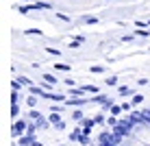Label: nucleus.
I'll return each instance as SVG.
<instances>
[{
  "label": "nucleus",
  "mask_w": 150,
  "mask_h": 146,
  "mask_svg": "<svg viewBox=\"0 0 150 146\" xmlns=\"http://www.w3.org/2000/svg\"><path fill=\"white\" fill-rule=\"evenodd\" d=\"M54 68H57V70H61V72H70L72 70L68 63H54Z\"/></svg>",
  "instance_id": "3"
},
{
  "label": "nucleus",
  "mask_w": 150,
  "mask_h": 146,
  "mask_svg": "<svg viewBox=\"0 0 150 146\" xmlns=\"http://www.w3.org/2000/svg\"><path fill=\"white\" fill-rule=\"evenodd\" d=\"M18 81H20V83H22V85H30V81L26 79V76H20V79H18Z\"/></svg>",
  "instance_id": "12"
},
{
  "label": "nucleus",
  "mask_w": 150,
  "mask_h": 146,
  "mask_svg": "<svg viewBox=\"0 0 150 146\" xmlns=\"http://www.w3.org/2000/svg\"><path fill=\"white\" fill-rule=\"evenodd\" d=\"M57 18L63 20V22H70V15H63V13H57Z\"/></svg>",
  "instance_id": "11"
},
{
  "label": "nucleus",
  "mask_w": 150,
  "mask_h": 146,
  "mask_svg": "<svg viewBox=\"0 0 150 146\" xmlns=\"http://www.w3.org/2000/svg\"><path fill=\"white\" fill-rule=\"evenodd\" d=\"M111 111H113V113H120V111H124V109L117 107V105H111Z\"/></svg>",
  "instance_id": "14"
},
{
  "label": "nucleus",
  "mask_w": 150,
  "mask_h": 146,
  "mask_svg": "<svg viewBox=\"0 0 150 146\" xmlns=\"http://www.w3.org/2000/svg\"><path fill=\"white\" fill-rule=\"evenodd\" d=\"M87 100H83V98H72V100L68 103V105H74V107H81V105H85Z\"/></svg>",
  "instance_id": "2"
},
{
  "label": "nucleus",
  "mask_w": 150,
  "mask_h": 146,
  "mask_svg": "<svg viewBox=\"0 0 150 146\" xmlns=\"http://www.w3.org/2000/svg\"><path fill=\"white\" fill-rule=\"evenodd\" d=\"M142 100H144V96H142V94H135V96H133V105H139Z\"/></svg>",
  "instance_id": "6"
},
{
  "label": "nucleus",
  "mask_w": 150,
  "mask_h": 146,
  "mask_svg": "<svg viewBox=\"0 0 150 146\" xmlns=\"http://www.w3.org/2000/svg\"><path fill=\"white\" fill-rule=\"evenodd\" d=\"M89 70H91V72H96V74H98V72H102L105 68H100V66H94V68H89Z\"/></svg>",
  "instance_id": "16"
},
{
  "label": "nucleus",
  "mask_w": 150,
  "mask_h": 146,
  "mask_svg": "<svg viewBox=\"0 0 150 146\" xmlns=\"http://www.w3.org/2000/svg\"><path fill=\"white\" fill-rule=\"evenodd\" d=\"M26 35H41V31L39 28H28V31H24Z\"/></svg>",
  "instance_id": "8"
},
{
  "label": "nucleus",
  "mask_w": 150,
  "mask_h": 146,
  "mask_svg": "<svg viewBox=\"0 0 150 146\" xmlns=\"http://www.w3.org/2000/svg\"><path fill=\"white\" fill-rule=\"evenodd\" d=\"M83 90H85V92H91V94H94V92H96V87H94V85H85V87H83Z\"/></svg>",
  "instance_id": "17"
},
{
  "label": "nucleus",
  "mask_w": 150,
  "mask_h": 146,
  "mask_svg": "<svg viewBox=\"0 0 150 146\" xmlns=\"http://www.w3.org/2000/svg\"><path fill=\"white\" fill-rule=\"evenodd\" d=\"M83 22H87V24H94V22H98V18H85Z\"/></svg>",
  "instance_id": "15"
},
{
  "label": "nucleus",
  "mask_w": 150,
  "mask_h": 146,
  "mask_svg": "<svg viewBox=\"0 0 150 146\" xmlns=\"http://www.w3.org/2000/svg\"><path fill=\"white\" fill-rule=\"evenodd\" d=\"M115 83H117L115 76H109V79H107V85H115Z\"/></svg>",
  "instance_id": "13"
},
{
  "label": "nucleus",
  "mask_w": 150,
  "mask_h": 146,
  "mask_svg": "<svg viewBox=\"0 0 150 146\" xmlns=\"http://www.w3.org/2000/svg\"><path fill=\"white\" fill-rule=\"evenodd\" d=\"M72 118H74V120H81V118H83V113H81V111H74V116H72Z\"/></svg>",
  "instance_id": "18"
},
{
  "label": "nucleus",
  "mask_w": 150,
  "mask_h": 146,
  "mask_svg": "<svg viewBox=\"0 0 150 146\" xmlns=\"http://www.w3.org/2000/svg\"><path fill=\"white\" fill-rule=\"evenodd\" d=\"M44 81H46V83H52V85L59 83V81H57V76H52V74H44Z\"/></svg>",
  "instance_id": "4"
},
{
  "label": "nucleus",
  "mask_w": 150,
  "mask_h": 146,
  "mask_svg": "<svg viewBox=\"0 0 150 146\" xmlns=\"http://www.w3.org/2000/svg\"><path fill=\"white\" fill-rule=\"evenodd\" d=\"M30 146H41V144H39V142H33V144H30Z\"/></svg>",
  "instance_id": "19"
},
{
  "label": "nucleus",
  "mask_w": 150,
  "mask_h": 146,
  "mask_svg": "<svg viewBox=\"0 0 150 146\" xmlns=\"http://www.w3.org/2000/svg\"><path fill=\"white\" fill-rule=\"evenodd\" d=\"M46 53H48V55H57V57H59V55H61V50H54V48H46Z\"/></svg>",
  "instance_id": "10"
},
{
  "label": "nucleus",
  "mask_w": 150,
  "mask_h": 146,
  "mask_svg": "<svg viewBox=\"0 0 150 146\" xmlns=\"http://www.w3.org/2000/svg\"><path fill=\"white\" fill-rule=\"evenodd\" d=\"M120 94L126 96V94H133V90H131V87H120Z\"/></svg>",
  "instance_id": "9"
},
{
  "label": "nucleus",
  "mask_w": 150,
  "mask_h": 146,
  "mask_svg": "<svg viewBox=\"0 0 150 146\" xmlns=\"http://www.w3.org/2000/svg\"><path fill=\"white\" fill-rule=\"evenodd\" d=\"M26 105H28V107H35V105H37V98H35V94H33V96H30L28 100H26Z\"/></svg>",
  "instance_id": "7"
},
{
  "label": "nucleus",
  "mask_w": 150,
  "mask_h": 146,
  "mask_svg": "<svg viewBox=\"0 0 150 146\" xmlns=\"http://www.w3.org/2000/svg\"><path fill=\"white\" fill-rule=\"evenodd\" d=\"M148 35H150L148 31H142V28H137V31H135V37H148Z\"/></svg>",
  "instance_id": "5"
},
{
  "label": "nucleus",
  "mask_w": 150,
  "mask_h": 146,
  "mask_svg": "<svg viewBox=\"0 0 150 146\" xmlns=\"http://www.w3.org/2000/svg\"><path fill=\"white\" fill-rule=\"evenodd\" d=\"M24 129H26V124H24V122H13V135H15V137H18Z\"/></svg>",
  "instance_id": "1"
}]
</instances>
